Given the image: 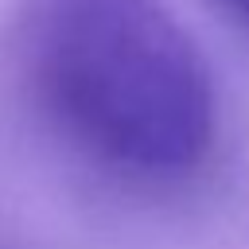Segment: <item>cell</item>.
<instances>
[{
	"instance_id": "6da1fadb",
	"label": "cell",
	"mask_w": 249,
	"mask_h": 249,
	"mask_svg": "<svg viewBox=\"0 0 249 249\" xmlns=\"http://www.w3.org/2000/svg\"><path fill=\"white\" fill-rule=\"evenodd\" d=\"M19 58L35 113L93 171L163 191L206 167L214 78L163 0H27Z\"/></svg>"
},
{
	"instance_id": "7a4b0ae2",
	"label": "cell",
	"mask_w": 249,
	"mask_h": 249,
	"mask_svg": "<svg viewBox=\"0 0 249 249\" xmlns=\"http://www.w3.org/2000/svg\"><path fill=\"white\" fill-rule=\"evenodd\" d=\"M226 19H233L241 31H249V0H210Z\"/></svg>"
}]
</instances>
